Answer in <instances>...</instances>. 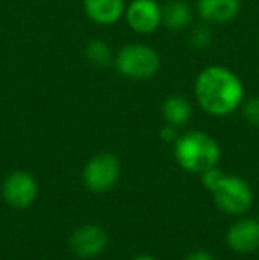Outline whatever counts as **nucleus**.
I'll list each match as a JSON object with an SVG mask.
<instances>
[{
	"mask_svg": "<svg viewBox=\"0 0 259 260\" xmlns=\"http://www.w3.org/2000/svg\"><path fill=\"white\" fill-rule=\"evenodd\" d=\"M195 101L206 113L224 117L240 108L245 98L242 80L224 66H208L194 83Z\"/></svg>",
	"mask_w": 259,
	"mask_h": 260,
	"instance_id": "f257e3e1",
	"label": "nucleus"
},
{
	"mask_svg": "<svg viewBox=\"0 0 259 260\" xmlns=\"http://www.w3.org/2000/svg\"><path fill=\"white\" fill-rule=\"evenodd\" d=\"M174 156L180 167L190 174H203L208 168L217 167L220 159V147L217 140L204 131H187L174 142Z\"/></svg>",
	"mask_w": 259,
	"mask_h": 260,
	"instance_id": "f03ea898",
	"label": "nucleus"
},
{
	"mask_svg": "<svg viewBox=\"0 0 259 260\" xmlns=\"http://www.w3.org/2000/svg\"><path fill=\"white\" fill-rule=\"evenodd\" d=\"M160 55L151 46L133 43L126 45L116 55V68L119 75L128 80H149L160 71Z\"/></svg>",
	"mask_w": 259,
	"mask_h": 260,
	"instance_id": "7ed1b4c3",
	"label": "nucleus"
},
{
	"mask_svg": "<svg viewBox=\"0 0 259 260\" xmlns=\"http://www.w3.org/2000/svg\"><path fill=\"white\" fill-rule=\"evenodd\" d=\"M213 200L225 214H243L252 207L254 195L250 186L238 175H225L224 181L211 191Z\"/></svg>",
	"mask_w": 259,
	"mask_h": 260,
	"instance_id": "20e7f679",
	"label": "nucleus"
},
{
	"mask_svg": "<svg viewBox=\"0 0 259 260\" xmlns=\"http://www.w3.org/2000/svg\"><path fill=\"white\" fill-rule=\"evenodd\" d=\"M119 174H121V163L114 154H103L94 156L89 163L83 168V184L87 186V189L94 193H103L108 191L112 186L118 182Z\"/></svg>",
	"mask_w": 259,
	"mask_h": 260,
	"instance_id": "39448f33",
	"label": "nucleus"
},
{
	"mask_svg": "<svg viewBox=\"0 0 259 260\" xmlns=\"http://www.w3.org/2000/svg\"><path fill=\"white\" fill-rule=\"evenodd\" d=\"M125 20L137 34H153L162 25V6L156 0H131L126 6Z\"/></svg>",
	"mask_w": 259,
	"mask_h": 260,
	"instance_id": "423d86ee",
	"label": "nucleus"
},
{
	"mask_svg": "<svg viewBox=\"0 0 259 260\" xmlns=\"http://www.w3.org/2000/svg\"><path fill=\"white\" fill-rule=\"evenodd\" d=\"M2 197L11 207L27 209L38 197V182L28 172L18 170L7 175L2 186Z\"/></svg>",
	"mask_w": 259,
	"mask_h": 260,
	"instance_id": "0eeeda50",
	"label": "nucleus"
},
{
	"mask_svg": "<svg viewBox=\"0 0 259 260\" xmlns=\"http://www.w3.org/2000/svg\"><path fill=\"white\" fill-rule=\"evenodd\" d=\"M108 243V236L98 225H83L76 229L69 237V248L80 258H93L103 253Z\"/></svg>",
	"mask_w": 259,
	"mask_h": 260,
	"instance_id": "6e6552de",
	"label": "nucleus"
},
{
	"mask_svg": "<svg viewBox=\"0 0 259 260\" xmlns=\"http://www.w3.org/2000/svg\"><path fill=\"white\" fill-rule=\"evenodd\" d=\"M225 243L236 253H254L259 250V219L245 218L233 223L225 236Z\"/></svg>",
	"mask_w": 259,
	"mask_h": 260,
	"instance_id": "1a4fd4ad",
	"label": "nucleus"
},
{
	"mask_svg": "<svg viewBox=\"0 0 259 260\" xmlns=\"http://www.w3.org/2000/svg\"><path fill=\"white\" fill-rule=\"evenodd\" d=\"M240 9L242 0H197V14L206 23H229L238 16Z\"/></svg>",
	"mask_w": 259,
	"mask_h": 260,
	"instance_id": "9d476101",
	"label": "nucleus"
},
{
	"mask_svg": "<svg viewBox=\"0 0 259 260\" xmlns=\"http://www.w3.org/2000/svg\"><path fill=\"white\" fill-rule=\"evenodd\" d=\"M125 0H83V13L98 25H112L125 18Z\"/></svg>",
	"mask_w": 259,
	"mask_h": 260,
	"instance_id": "9b49d317",
	"label": "nucleus"
},
{
	"mask_svg": "<svg viewBox=\"0 0 259 260\" xmlns=\"http://www.w3.org/2000/svg\"><path fill=\"white\" fill-rule=\"evenodd\" d=\"M194 11L183 0H167L162 6V25L170 32H180L192 23Z\"/></svg>",
	"mask_w": 259,
	"mask_h": 260,
	"instance_id": "f8f14e48",
	"label": "nucleus"
},
{
	"mask_svg": "<svg viewBox=\"0 0 259 260\" xmlns=\"http://www.w3.org/2000/svg\"><path fill=\"white\" fill-rule=\"evenodd\" d=\"M162 115L167 124L180 127L190 120L192 117V105L181 94H172V96L165 98L162 105Z\"/></svg>",
	"mask_w": 259,
	"mask_h": 260,
	"instance_id": "ddd939ff",
	"label": "nucleus"
},
{
	"mask_svg": "<svg viewBox=\"0 0 259 260\" xmlns=\"http://www.w3.org/2000/svg\"><path fill=\"white\" fill-rule=\"evenodd\" d=\"M83 53H85L87 60L96 68H107V66L112 64V50L101 39H93V41L87 43Z\"/></svg>",
	"mask_w": 259,
	"mask_h": 260,
	"instance_id": "4468645a",
	"label": "nucleus"
},
{
	"mask_svg": "<svg viewBox=\"0 0 259 260\" xmlns=\"http://www.w3.org/2000/svg\"><path fill=\"white\" fill-rule=\"evenodd\" d=\"M211 39H213V32H211L210 27L206 25H199L192 30L190 34V45L194 46L195 50H204L210 46Z\"/></svg>",
	"mask_w": 259,
	"mask_h": 260,
	"instance_id": "2eb2a0df",
	"label": "nucleus"
},
{
	"mask_svg": "<svg viewBox=\"0 0 259 260\" xmlns=\"http://www.w3.org/2000/svg\"><path fill=\"white\" fill-rule=\"evenodd\" d=\"M242 113L245 120L254 127H259V96L250 98L245 103H242Z\"/></svg>",
	"mask_w": 259,
	"mask_h": 260,
	"instance_id": "dca6fc26",
	"label": "nucleus"
},
{
	"mask_svg": "<svg viewBox=\"0 0 259 260\" xmlns=\"http://www.w3.org/2000/svg\"><path fill=\"white\" fill-rule=\"evenodd\" d=\"M203 184L206 189H210V191H213L215 188H217L218 184H220L222 181H224V177L227 174H225L224 170H220V168L213 167V168H208L206 172H203Z\"/></svg>",
	"mask_w": 259,
	"mask_h": 260,
	"instance_id": "f3484780",
	"label": "nucleus"
},
{
	"mask_svg": "<svg viewBox=\"0 0 259 260\" xmlns=\"http://www.w3.org/2000/svg\"><path fill=\"white\" fill-rule=\"evenodd\" d=\"M160 137H162V140L165 142V144H174V142L178 140V127L172 126V124H167L162 127V131H160Z\"/></svg>",
	"mask_w": 259,
	"mask_h": 260,
	"instance_id": "a211bd4d",
	"label": "nucleus"
},
{
	"mask_svg": "<svg viewBox=\"0 0 259 260\" xmlns=\"http://www.w3.org/2000/svg\"><path fill=\"white\" fill-rule=\"evenodd\" d=\"M183 260H215L213 255L208 253L206 250H195L192 253H188Z\"/></svg>",
	"mask_w": 259,
	"mask_h": 260,
	"instance_id": "6ab92c4d",
	"label": "nucleus"
},
{
	"mask_svg": "<svg viewBox=\"0 0 259 260\" xmlns=\"http://www.w3.org/2000/svg\"><path fill=\"white\" fill-rule=\"evenodd\" d=\"M133 260H156V258L151 257V255H138V257H135Z\"/></svg>",
	"mask_w": 259,
	"mask_h": 260,
	"instance_id": "aec40b11",
	"label": "nucleus"
}]
</instances>
